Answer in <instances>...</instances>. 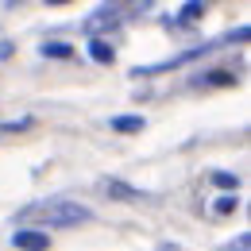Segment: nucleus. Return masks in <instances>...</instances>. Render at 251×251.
<instances>
[{
	"mask_svg": "<svg viewBox=\"0 0 251 251\" xmlns=\"http://www.w3.org/2000/svg\"><path fill=\"white\" fill-rule=\"evenodd\" d=\"M213 182H217L220 189H236V186H240V178H236V174H224V170H217V174H213Z\"/></svg>",
	"mask_w": 251,
	"mask_h": 251,
	"instance_id": "9b49d317",
	"label": "nucleus"
},
{
	"mask_svg": "<svg viewBox=\"0 0 251 251\" xmlns=\"http://www.w3.org/2000/svg\"><path fill=\"white\" fill-rule=\"evenodd\" d=\"M12 54V43H0V58H8Z\"/></svg>",
	"mask_w": 251,
	"mask_h": 251,
	"instance_id": "4468645a",
	"label": "nucleus"
},
{
	"mask_svg": "<svg viewBox=\"0 0 251 251\" xmlns=\"http://www.w3.org/2000/svg\"><path fill=\"white\" fill-rule=\"evenodd\" d=\"M248 232H244V236H236V240H232V244H228V251H248Z\"/></svg>",
	"mask_w": 251,
	"mask_h": 251,
	"instance_id": "ddd939ff",
	"label": "nucleus"
},
{
	"mask_svg": "<svg viewBox=\"0 0 251 251\" xmlns=\"http://www.w3.org/2000/svg\"><path fill=\"white\" fill-rule=\"evenodd\" d=\"M12 248L16 251H50V236L39 228H16L12 232Z\"/></svg>",
	"mask_w": 251,
	"mask_h": 251,
	"instance_id": "39448f33",
	"label": "nucleus"
},
{
	"mask_svg": "<svg viewBox=\"0 0 251 251\" xmlns=\"http://www.w3.org/2000/svg\"><path fill=\"white\" fill-rule=\"evenodd\" d=\"M39 50H43V58H70V54H74V50H70V43H58V39L43 43Z\"/></svg>",
	"mask_w": 251,
	"mask_h": 251,
	"instance_id": "9d476101",
	"label": "nucleus"
},
{
	"mask_svg": "<svg viewBox=\"0 0 251 251\" xmlns=\"http://www.w3.org/2000/svg\"><path fill=\"white\" fill-rule=\"evenodd\" d=\"M120 12H124V4H104V8H97L93 16L81 24V31L89 35V39H108V35L124 24V16H120Z\"/></svg>",
	"mask_w": 251,
	"mask_h": 251,
	"instance_id": "7ed1b4c3",
	"label": "nucleus"
},
{
	"mask_svg": "<svg viewBox=\"0 0 251 251\" xmlns=\"http://www.w3.org/2000/svg\"><path fill=\"white\" fill-rule=\"evenodd\" d=\"M236 205H240V201H236L232 193H224V197H217V213H236Z\"/></svg>",
	"mask_w": 251,
	"mask_h": 251,
	"instance_id": "f8f14e48",
	"label": "nucleus"
},
{
	"mask_svg": "<svg viewBox=\"0 0 251 251\" xmlns=\"http://www.w3.org/2000/svg\"><path fill=\"white\" fill-rule=\"evenodd\" d=\"M205 12H209L205 4H197V0H189V4H182V8H178V16H166L162 24L178 31V27H186V24H197V20H205Z\"/></svg>",
	"mask_w": 251,
	"mask_h": 251,
	"instance_id": "423d86ee",
	"label": "nucleus"
},
{
	"mask_svg": "<svg viewBox=\"0 0 251 251\" xmlns=\"http://www.w3.org/2000/svg\"><path fill=\"white\" fill-rule=\"evenodd\" d=\"M189 85H193V89H201V85H205V89H209V85H236V74H232V70H205V74H197Z\"/></svg>",
	"mask_w": 251,
	"mask_h": 251,
	"instance_id": "0eeeda50",
	"label": "nucleus"
},
{
	"mask_svg": "<svg viewBox=\"0 0 251 251\" xmlns=\"http://www.w3.org/2000/svg\"><path fill=\"white\" fill-rule=\"evenodd\" d=\"M143 116H112V131H120V135H139L143 131Z\"/></svg>",
	"mask_w": 251,
	"mask_h": 251,
	"instance_id": "1a4fd4ad",
	"label": "nucleus"
},
{
	"mask_svg": "<svg viewBox=\"0 0 251 251\" xmlns=\"http://www.w3.org/2000/svg\"><path fill=\"white\" fill-rule=\"evenodd\" d=\"M228 43H248V27H236V31L220 35V39H213V43H201V47H189V50L174 54V58H166V62L135 66V70H131V77H151V74H166V70H178V66H189V62H197V58H205V54H213V50H220V47H228Z\"/></svg>",
	"mask_w": 251,
	"mask_h": 251,
	"instance_id": "f03ea898",
	"label": "nucleus"
},
{
	"mask_svg": "<svg viewBox=\"0 0 251 251\" xmlns=\"http://www.w3.org/2000/svg\"><path fill=\"white\" fill-rule=\"evenodd\" d=\"M89 58L100 66H112L116 62V47L108 43V39H89Z\"/></svg>",
	"mask_w": 251,
	"mask_h": 251,
	"instance_id": "6e6552de",
	"label": "nucleus"
},
{
	"mask_svg": "<svg viewBox=\"0 0 251 251\" xmlns=\"http://www.w3.org/2000/svg\"><path fill=\"white\" fill-rule=\"evenodd\" d=\"M20 224H39V232L47 228H77V224H89L93 220V209L89 205H77V201H66V197H50V201H35V205H24L16 213Z\"/></svg>",
	"mask_w": 251,
	"mask_h": 251,
	"instance_id": "f257e3e1",
	"label": "nucleus"
},
{
	"mask_svg": "<svg viewBox=\"0 0 251 251\" xmlns=\"http://www.w3.org/2000/svg\"><path fill=\"white\" fill-rule=\"evenodd\" d=\"M100 193L108 197V201H120V205H131V201H147L151 193L139 186H127L120 178H100Z\"/></svg>",
	"mask_w": 251,
	"mask_h": 251,
	"instance_id": "20e7f679",
	"label": "nucleus"
}]
</instances>
